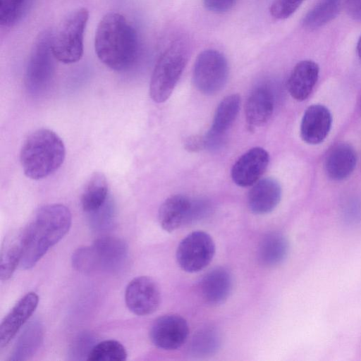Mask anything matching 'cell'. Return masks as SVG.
Returning a JSON list of instances; mask_svg holds the SVG:
<instances>
[{"label":"cell","mask_w":361,"mask_h":361,"mask_svg":"<svg viewBox=\"0 0 361 361\" xmlns=\"http://www.w3.org/2000/svg\"><path fill=\"white\" fill-rule=\"evenodd\" d=\"M281 197V188L272 178H265L252 185L247 196L248 207L256 214H265L272 212Z\"/></svg>","instance_id":"16"},{"label":"cell","mask_w":361,"mask_h":361,"mask_svg":"<svg viewBox=\"0 0 361 361\" xmlns=\"http://www.w3.org/2000/svg\"><path fill=\"white\" fill-rule=\"evenodd\" d=\"M189 334L187 321L180 315L169 314L157 318L152 324L149 337L157 347L173 350L186 341Z\"/></svg>","instance_id":"11"},{"label":"cell","mask_w":361,"mask_h":361,"mask_svg":"<svg viewBox=\"0 0 361 361\" xmlns=\"http://www.w3.org/2000/svg\"><path fill=\"white\" fill-rule=\"evenodd\" d=\"M305 0H275L270 7V13L276 19L290 17Z\"/></svg>","instance_id":"30"},{"label":"cell","mask_w":361,"mask_h":361,"mask_svg":"<svg viewBox=\"0 0 361 361\" xmlns=\"http://www.w3.org/2000/svg\"><path fill=\"white\" fill-rule=\"evenodd\" d=\"M357 51L358 56H359L360 59H361V37L359 39L358 42H357Z\"/></svg>","instance_id":"35"},{"label":"cell","mask_w":361,"mask_h":361,"mask_svg":"<svg viewBox=\"0 0 361 361\" xmlns=\"http://www.w3.org/2000/svg\"><path fill=\"white\" fill-rule=\"evenodd\" d=\"M269 161V153L264 149L256 147L249 149L232 167L233 182L240 187L254 185L267 169Z\"/></svg>","instance_id":"12"},{"label":"cell","mask_w":361,"mask_h":361,"mask_svg":"<svg viewBox=\"0 0 361 361\" xmlns=\"http://www.w3.org/2000/svg\"><path fill=\"white\" fill-rule=\"evenodd\" d=\"M43 338V326L39 321L30 323L22 333L9 360H25L38 349Z\"/></svg>","instance_id":"23"},{"label":"cell","mask_w":361,"mask_h":361,"mask_svg":"<svg viewBox=\"0 0 361 361\" xmlns=\"http://www.w3.org/2000/svg\"><path fill=\"white\" fill-rule=\"evenodd\" d=\"M103 206L98 210L91 213L94 216L92 217V226L96 229H104L110 226L112 223V214L111 211L104 209L102 211Z\"/></svg>","instance_id":"31"},{"label":"cell","mask_w":361,"mask_h":361,"mask_svg":"<svg viewBox=\"0 0 361 361\" xmlns=\"http://www.w3.org/2000/svg\"><path fill=\"white\" fill-rule=\"evenodd\" d=\"M71 223V213L63 204H51L39 208L21 235V267H33L68 232Z\"/></svg>","instance_id":"1"},{"label":"cell","mask_w":361,"mask_h":361,"mask_svg":"<svg viewBox=\"0 0 361 361\" xmlns=\"http://www.w3.org/2000/svg\"><path fill=\"white\" fill-rule=\"evenodd\" d=\"M128 253V245L122 239L102 236L91 246L76 250L72 256V264L76 270L84 272L116 271L124 265Z\"/></svg>","instance_id":"4"},{"label":"cell","mask_w":361,"mask_h":361,"mask_svg":"<svg viewBox=\"0 0 361 361\" xmlns=\"http://www.w3.org/2000/svg\"><path fill=\"white\" fill-rule=\"evenodd\" d=\"M288 250V241L283 234L278 232L269 233L259 243L258 260L264 267L276 266L286 259Z\"/></svg>","instance_id":"21"},{"label":"cell","mask_w":361,"mask_h":361,"mask_svg":"<svg viewBox=\"0 0 361 361\" xmlns=\"http://www.w3.org/2000/svg\"><path fill=\"white\" fill-rule=\"evenodd\" d=\"M202 1L207 10L221 13L231 10L236 0H202Z\"/></svg>","instance_id":"32"},{"label":"cell","mask_w":361,"mask_h":361,"mask_svg":"<svg viewBox=\"0 0 361 361\" xmlns=\"http://www.w3.org/2000/svg\"><path fill=\"white\" fill-rule=\"evenodd\" d=\"M126 304L130 311L140 316L154 312L161 302V293L156 281L146 276L134 278L125 292Z\"/></svg>","instance_id":"10"},{"label":"cell","mask_w":361,"mask_h":361,"mask_svg":"<svg viewBox=\"0 0 361 361\" xmlns=\"http://www.w3.org/2000/svg\"><path fill=\"white\" fill-rule=\"evenodd\" d=\"M345 0H319L305 16L302 23L309 29L319 27L339 13Z\"/></svg>","instance_id":"25"},{"label":"cell","mask_w":361,"mask_h":361,"mask_svg":"<svg viewBox=\"0 0 361 361\" xmlns=\"http://www.w3.org/2000/svg\"><path fill=\"white\" fill-rule=\"evenodd\" d=\"M192 200L182 195L168 197L160 206L158 219L161 227L173 232L190 223Z\"/></svg>","instance_id":"15"},{"label":"cell","mask_w":361,"mask_h":361,"mask_svg":"<svg viewBox=\"0 0 361 361\" xmlns=\"http://www.w3.org/2000/svg\"><path fill=\"white\" fill-rule=\"evenodd\" d=\"M39 298L28 293L20 298L3 319L0 326V348L6 346L37 307Z\"/></svg>","instance_id":"13"},{"label":"cell","mask_w":361,"mask_h":361,"mask_svg":"<svg viewBox=\"0 0 361 361\" xmlns=\"http://www.w3.org/2000/svg\"><path fill=\"white\" fill-rule=\"evenodd\" d=\"M94 49L105 66L117 71L126 70L133 64L137 55L136 31L121 14L108 13L97 26Z\"/></svg>","instance_id":"2"},{"label":"cell","mask_w":361,"mask_h":361,"mask_svg":"<svg viewBox=\"0 0 361 361\" xmlns=\"http://www.w3.org/2000/svg\"><path fill=\"white\" fill-rule=\"evenodd\" d=\"M345 4L350 18L361 21V0H345Z\"/></svg>","instance_id":"34"},{"label":"cell","mask_w":361,"mask_h":361,"mask_svg":"<svg viewBox=\"0 0 361 361\" xmlns=\"http://www.w3.org/2000/svg\"><path fill=\"white\" fill-rule=\"evenodd\" d=\"M22 257L21 235L18 241L12 242L2 250L0 262V278L1 281L9 279Z\"/></svg>","instance_id":"28"},{"label":"cell","mask_w":361,"mask_h":361,"mask_svg":"<svg viewBox=\"0 0 361 361\" xmlns=\"http://www.w3.org/2000/svg\"><path fill=\"white\" fill-rule=\"evenodd\" d=\"M319 71L318 65L312 61L298 63L288 80V90L292 97L298 101L306 99L317 82Z\"/></svg>","instance_id":"19"},{"label":"cell","mask_w":361,"mask_h":361,"mask_svg":"<svg viewBox=\"0 0 361 361\" xmlns=\"http://www.w3.org/2000/svg\"><path fill=\"white\" fill-rule=\"evenodd\" d=\"M30 0H0V24L11 27L25 14Z\"/></svg>","instance_id":"29"},{"label":"cell","mask_w":361,"mask_h":361,"mask_svg":"<svg viewBox=\"0 0 361 361\" xmlns=\"http://www.w3.org/2000/svg\"><path fill=\"white\" fill-rule=\"evenodd\" d=\"M240 104V98L238 94H233L224 98L216 108L209 131L226 135V131L237 116Z\"/></svg>","instance_id":"24"},{"label":"cell","mask_w":361,"mask_h":361,"mask_svg":"<svg viewBox=\"0 0 361 361\" xmlns=\"http://www.w3.org/2000/svg\"><path fill=\"white\" fill-rule=\"evenodd\" d=\"M274 111V97L266 86L256 87L245 103L246 121L250 128L261 126L268 121Z\"/></svg>","instance_id":"20"},{"label":"cell","mask_w":361,"mask_h":361,"mask_svg":"<svg viewBox=\"0 0 361 361\" xmlns=\"http://www.w3.org/2000/svg\"><path fill=\"white\" fill-rule=\"evenodd\" d=\"M66 148L54 131L41 128L25 140L20 160L25 175L33 180L43 179L57 171L64 161Z\"/></svg>","instance_id":"3"},{"label":"cell","mask_w":361,"mask_h":361,"mask_svg":"<svg viewBox=\"0 0 361 361\" xmlns=\"http://www.w3.org/2000/svg\"><path fill=\"white\" fill-rule=\"evenodd\" d=\"M89 17L85 8L67 14L51 33V46L54 57L64 63L78 61L83 54L84 31Z\"/></svg>","instance_id":"6"},{"label":"cell","mask_w":361,"mask_h":361,"mask_svg":"<svg viewBox=\"0 0 361 361\" xmlns=\"http://www.w3.org/2000/svg\"><path fill=\"white\" fill-rule=\"evenodd\" d=\"M185 149L188 152H196L205 149L204 137L192 135L186 138L184 142Z\"/></svg>","instance_id":"33"},{"label":"cell","mask_w":361,"mask_h":361,"mask_svg":"<svg viewBox=\"0 0 361 361\" xmlns=\"http://www.w3.org/2000/svg\"><path fill=\"white\" fill-rule=\"evenodd\" d=\"M228 76V62L224 55L215 49L199 54L193 66L192 82L206 95H212L225 86Z\"/></svg>","instance_id":"8"},{"label":"cell","mask_w":361,"mask_h":361,"mask_svg":"<svg viewBox=\"0 0 361 361\" xmlns=\"http://www.w3.org/2000/svg\"><path fill=\"white\" fill-rule=\"evenodd\" d=\"M127 358L125 347L115 340H106L93 345L87 360L89 361H123Z\"/></svg>","instance_id":"27"},{"label":"cell","mask_w":361,"mask_h":361,"mask_svg":"<svg viewBox=\"0 0 361 361\" xmlns=\"http://www.w3.org/2000/svg\"><path fill=\"white\" fill-rule=\"evenodd\" d=\"M220 345L219 333L214 328L205 327L193 335L189 350L195 357H207L214 354Z\"/></svg>","instance_id":"26"},{"label":"cell","mask_w":361,"mask_h":361,"mask_svg":"<svg viewBox=\"0 0 361 361\" xmlns=\"http://www.w3.org/2000/svg\"><path fill=\"white\" fill-rule=\"evenodd\" d=\"M188 44L185 40L173 42L161 54L154 66L149 85V95L162 103L172 94L188 59Z\"/></svg>","instance_id":"5"},{"label":"cell","mask_w":361,"mask_h":361,"mask_svg":"<svg viewBox=\"0 0 361 361\" xmlns=\"http://www.w3.org/2000/svg\"><path fill=\"white\" fill-rule=\"evenodd\" d=\"M215 250L214 241L209 233L202 231H193L180 242L176 250V260L183 271L198 272L211 262Z\"/></svg>","instance_id":"9"},{"label":"cell","mask_w":361,"mask_h":361,"mask_svg":"<svg viewBox=\"0 0 361 361\" xmlns=\"http://www.w3.org/2000/svg\"><path fill=\"white\" fill-rule=\"evenodd\" d=\"M232 287L231 274L223 267H216L207 272L200 284L203 298L211 305H219L226 301Z\"/></svg>","instance_id":"18"},{"label":"cell","mask_w":361,"mask_h":361,"mask_svg":"<svg viewBox=\"0 0 361 361\" xmlns=\"http://www.w3.org/2000/svg\"><path fill=\"white\" fill-rule=\"evenodd\" d=\"M332 123L329 109L321 104L309 106L302 117L300 135L307 143L316 145L322 142L328 135Z\"/></svg>","instance_id":"14"},{"label":"cell","mask_w":361,"mask_h":361,"mask_svg":"<svg viewBox=\"0 0 361 361\" xmlns=\"http://www.w3.org/2000/svg\"><path fill=\"white\" fill-rule=\"evenodd\" d=\"M51 38V33L44 31L32 46L25 73L26 88L32 94L44 92L52 81L56 58L52 52Z\"/></svg>","instance_id":"7"},{"label":"cell","mask_w":361,"mask_h":361,"mask_svg":"<svg viewBox=\"0 0 361 361\" xmlns=\"http://www.w3.org/2000/svg\"><path fill=\"white\" fill-rule=\"evenodd\" d=\"M357 162L354 148L347 143H338L328 152L324 169L329 178L341 180L348 177L354 171Z\"/></svg>","instance_id":"17"},{"label":"cell","mask_w":361,"mask_h":361,"mask_svg":"<svg viewBox=\"0 0 361 361\" xmlns=\"http://www.w3.org/2000/svg\"><path fill=\"white\" fill-rule=\"evenodd\" d=\"M108 195V182L101 172H94L87 180L81 195L83 210L92 213L106 203Z\"/></svg>","instance_id":"22"}]
</instances>
